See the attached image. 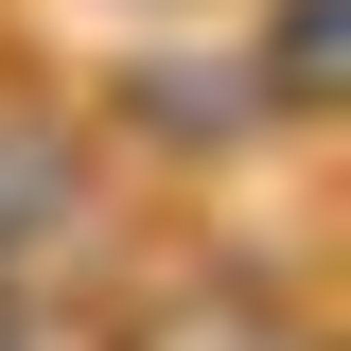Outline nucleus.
<instances>
[{"label": "nucleus", "mask_w": 351, "mask_h": 351, "mask_svg": "<svg viewBox=\"0 0 351 351\" xmlns=\"http://www.w3.org/2000/svg\"><path fill=\"white\" fill-rule=\"evenodd\" d=\"M71 123H88V158L123 176L141 211H176V193H246V176H281V158H299L228 18H141V36L71 88Z\"/></svg>", "instance_id": "obj_1"}, {"label": "nucleus", "mask_w": 351, "mask_h": 351, "mask_svg": "<svg viewBox=\"0 0 351 351\" xmlns=\"http://www.w3.org/2000/svg\"><path fill=\"white\" fill-rule=\"evenodd\" d=\"M88 351H351L299 246H158L88 281Z\"/></svg>", "instance_id": "obj_2"}, {"label": "nucleus", "mask_w": 351, "mask_h": 351, "mask_svg": "<svg viewBox=\"0 0 351 351\" xmlns=\"http://www.w3.org/2000/svg\"><path fill=\"white\" fill-rule=\"evenodd\" d=\"M123 228H141V193L88 158V123L53 88H0V281L18 299H88L123 263Z\"/></svg>", "instance_id": "obj_3"}, {"label": "nucleus", "mask_w": 351, "mask_h": 351, "mask_svg": "<svg viewBox=\"0 0 351 351\" xmlns=\"http://www.w3.org/2000/svg\"><path fill=\"white\" fill-rule=\"evenodd\" d=\"M228 36H246L281 141H299V158H334V123H351V0H228Z\"/></svg>", "instance_id": "obj_4"}, {"label": "nucleus", "mask_w": 351, "mask_h": 351, "mask_svg": "<svg viewBox=\"0 0 351 351\" xmlns=\"http://www.w3.org/2000/svg\"><path fill=\"white\" fill-rule=\"evenodd\" d=\"M0 351H88V299H18L0 281Z\"/></svg>", "instance_id": "obj_5"}, {"label": "nucleus", "mask_w": 351, "mask_h": 351, "mask_svg": "<svg viewBox=\"0 0 351 351\" xmlns=\"http://www.w3.org/2000/svg\"><path fill=\"white\" fill-rule=\"evenodd\" d=\"M123 18H228V0H123Z\"/></svg>", "instance_id": "obj_6"}]
</instances>
